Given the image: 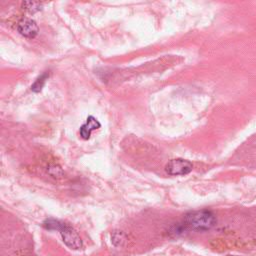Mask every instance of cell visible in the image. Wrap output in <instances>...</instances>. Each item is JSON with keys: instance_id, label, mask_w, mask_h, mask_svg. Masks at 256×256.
I'll list each match as a JSON object with an SVG mask.
<instances>
[{"instance_id": "obj_1", "label": "cell", "mask_w": 256, "mask_h": 256, "mask_svg": "<svg viewBox=\"0 0 256 256\" xmlns=\"http://www.w3.org/2000/svg\"><path fill=\"white\" fill-rule=\"evenodd\" d=\"M43 226L49 230H58L60 231L63 242L71 249H80L83 246L81 237L77 231L72 228L70 225L56 219H46L43 222Z\"/></svg>"}, {"instance_id": "obj_2", "label": "cell", "mask_w": 256, "mask_h": 256, "mask_svg": "<svg viewBox=\"0 0 256 256\" xmlns=\"http://www.w3.org/2000/svg\"><path fill=\"white\" fill-rule=\"evenodd\" d=\"M184 226L193 230H209L216 224L215 215L206 209L195 210L184 216Z\"/></svg>"}, {"instance_id": "obj_3", "label": "cell", "mask_w": 256, "mask_h": 256, "mask_svg": "<svg viewBox=\"0 0 256 256\" xmlns=\"http://www.w3.org/2000/svg\"><path fill=\"white\" fill-rule=\"evenodd\" d=\"M192 168H193L192 163L182 158L172 159L165 166L166 172L172 176L186 175L192 171Z\"/></svg>"}, {"instance_id": "obj_4", "label": "cell", "mask_w": 256, "mask_h": 256, "mask_svg": "<svg viewBox=\"0 0 256 256\" xmlns=\"http://www.w3.org/2000/svg\"><path fill=\"white\" fill-rule=\"evenodd\" d=\"M17 31L26 38H34L39 31L37 23L30 18H23L17 24Z\"/></svg>"}, {"instance_id": "obj_5", "label": "cell", "mask_w": 256, "mask_h": 256, "mask_svg": "<svg viewBox=\"0 0 256 256\" xmlns=\"http://www.w3.org/2000/svg\"><path fill=\"white\" fill-rule=\"evenodd\" d=\"M100 126H101L100 122L94 116H88L86 119V122L79 129L81 138H83L85 140L89 139L91 136V133L93 131L97 130L98 128H100Z\"/></svg>"}, {"instance_id": "obj_6", "label": "cell", "mask_w": 256, "mask_h": 256, "mask_svg": "<svg viewBox=\"0 0 256 256\" xmlns=\"http://www.w3.org/2000/svg\"><path fill=\"white\" fill-rule=\"evenodd\" d=\"M49 77V73L45 72L43 74H41L35 81L34 83L31 85V90L33 92H40L44 86V84L46 83V80Z\"/></svg>"}, {"instance_id": "obj_7", "label": "cell", "mask_w": 256, "mask_h": 256, "mask_svg": "<svg viewBox=\"0 0 256 256\" xmlns=\"http://www.w3.org/2000/svg\"><path fill=\"white\" fill-rule=\"evenodd\" d=\"M24 10H26L30 14H34L42 9V4L37 1H25L22 4Z\"/></svg>"}, {"instance_id": "obj_8", "label": "cell", "mask_w": 256, "mask_h": 256, "mask_svg": "<svg viewBox=\"0 0 256 256\" xmlns=\"http://www.w3.org/2000/svg\"><path fill=\"white\" fill-rule=\"evenodd\" d=\"M47 172L53 178H61L64 175V172H63L62 168L59 165H56V164L48 166Z\"/></svg>"}, {"instance_id": "obj_9", "label": "cell", "mask_w": 256, "mask_h": 256, "mask_svg": "<svg viewBox=\"0 0 256 256\" xmlns=\"http://www.w3.org/2000/svg\"><path fill=\"white\" fill-rule=\"evenodd\" d=\"M116 241H118L116 246L120 245L123 242V233L121 231H116V232L113 233V235H112V242H113L114 245H115Z\"/></svg>"}, {"instance_id": "obj_10", "label": "cell", "mask_w": 256, "mask_h": 256, "mask_svg": "<svg viewBox=\"0 0 256 256\" xmlns=\"http://www.w3.org/2000/svg\"><path fill=\"white\" fill-rule=\"evenodd\" d=\"M227 256H241V255H231V254H229V255H227Z\"/></svg>"}]
</instances>
